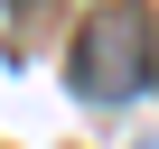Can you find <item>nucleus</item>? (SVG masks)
I'll use <instances>...</instances> for the list:
<instances>
[{
	"label": "nucleus",
	"instance_id": "obj_1",
	"mask_svg": "<svg viewBox=\"0 0 159 149\" xmlns=\"http://www.w3.org/2000/svg\"><path fill=\"white\" fill-rule=\"evenodd\" d=\"M66 74H75V93H94V103L140 93V74H150V19L140 10H94L84 28H75Z\"/></svg>",
	"mask_w": 159,
	"mask_h": 149
}]
</instances>
